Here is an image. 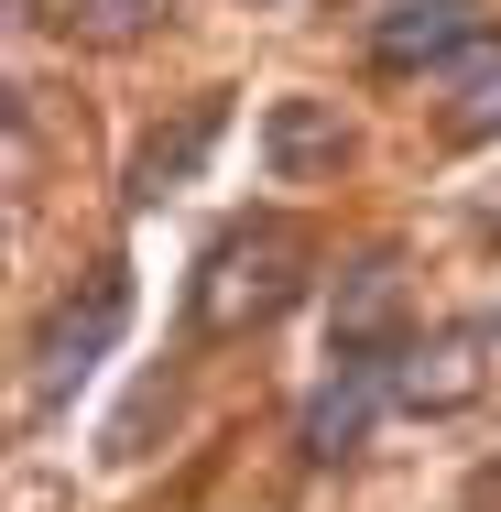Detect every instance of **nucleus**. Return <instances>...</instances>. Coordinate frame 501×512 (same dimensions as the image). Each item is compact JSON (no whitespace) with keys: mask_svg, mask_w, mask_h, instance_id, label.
<instances>
[{"mask_svg":"<svg viewBox=\"0 0 501 512\" xmlns=\"http://www.w3.org/2000/svg\"><path fill=\"white\" fill-rule=\"evenodd\" d=\"M44 22H55L66 44H142V33L164 22V0H44Z\"/></svg>","mask_w":501,"mask_h":512,"instance_id":"nucleus-9","label":"nucleus"},{"mask_svg":"<svg viewBox=\"0 0 501 512\" xmlns=\"http://www.w3.org/2000/svg\"><path fill=\"white\" fill-rule=\"evenodd\" d=\"M491 491H501V480H491Z\"/></svg>","mask_w":501,"mask_h":512,"instance_id":"nucleus-11","label":"nucleus"},{"mask_svg":"<svg viewBox=\"0 0 501 512\" xmlns=\"http://www.w3.org/2000/svg\"><path fill=\"white\" fill-rule=\"evenodd\" d=\"M262 164L295 186V175H338L349 164V109L338 99H273L262 109Z\"/></svg>","mask_w":501,"mask_h":512,"instance_id":"nucleus-7","label":"nucleus"},{"mask_svg":"<svg viewBox=\"0 0 501 512\" xmlns=\"http://www.w3.org/2000/svg\"><path fill=\"white\" fill-rule=\"evenodd\" d=\"M120 316H131V273L99 262V273H88V306L66 295V306L44 316V338H33V404H66V393L99 371V349L120 338Z\"/></svg>","mask_w":501,"mask_h":512,"instance_id":"nucleus-3","label":"nucleus"},{"mask_svg":"<svg viewBox=\"0 0 501 512\" xmlns=\"http://www.w3.org/2000/svg\"><path fill=\"white\" fill-rule=\"evenodd\" d=\"M305 284H316V251H305L295 218H240V229H218L197 262V338H251V327H273V316L295 306Z\"/></svg>","mask_w":501,"mask_h":512,"instance_id":"nucleus-1","label":"nucleus"},{"mask_svg":"<svg viewBox=\"0 0 501 512\" xmlns=\"http://www.w3.org/2000/svg\"><path fill=\"white\" fill-rule=\"evenodd\" d=\"M218 120H229V109H218V99H197V109H186V120H175V131H153V142L131 153V207L175 197V186H186V175H197V164H207V142H218Z\"/></svg>","mask_w":501,"mask_h":512,"instance_id":"nucleus-8","label":"nucleus"},{"mask_svg":"<svg viewBox=\"0 0 501 512\" xmlns=\"http://www.w3.org/2000/svg\"><path fill=\"white\" fill-rule=\"evenodd\" d=\"M327 360H338V371H327L316 404H305V458H316V469L360 458L371 414H393V360H403V349H327Z\"/></svg>","mask_w":501,"mask_h":512,"instance_id":"nucleus-4","label":"nucleus"},{"mask_svg":"<svg viewBox=\"0 0 501 512\" xmlns=\"http://www.w3.org/2000/svg\"><path fill=\"white\" fill-rule=\"evenodd\" d=\"M501 371V316H469V327H425L403 338L393 360V414H469Z\"/></svg>","mask_w":501,"mask_h":512,"instance_id":"nucleus-2","label":"nucleus"},{"mask_svg":"<svg viewBox=\"0 0 501 512\" xmlns=\"http://www.w3.org/2000/svg\"><path fill=\"white\" fill-rule=\"evenodd\" d=\"M327 349H403V262H393V251H360V262L338 273Z\"/></svg>","mask_w":501,"mask_h":512,"instance_id":"nucleus-6","label":"nucleus"},{"mask_svg":"<svg viewBox=\"0 0 501 512\" xmlns=\"http://www.w3.org/2000/svg\"><path fill=\"white\" fill-rule=\"evenodd\" d=\"M447 142H501V55H480L447 88Z\"/></svg>","mask_w":501,"mask_h":512,"instance_id":"nucleus-10","label":"nucleus"},{"mask_svg":"<svg viewBox=\"0 0 501 512\" xmlns=\"http://www.w3.org/2000/svg\"><path fill=\"white\" fill-rule=\"evenodd\" d=\"M480 33H491V0H403V11H382V33H371V66L382 77H414V66L469 55Z\"/></svg>","mask_w":501,"mask_h":512,"instance_id":"nucleus-5","label":"nucleus"}]
</instances>
